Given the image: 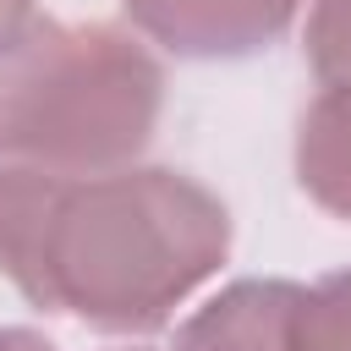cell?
Wrapping results in <instances>:
<instances>
[{
    "label": "cell",
    "instance_id": "3",
    "mask_svg": "<svg viewBox=\"0 0 351 351\" xmlns=\"http://www.w3.org/2000/svg\"><path fill=\"white\" fill-rule=\"evenodd\" d=\"M132 27L181 60H241L269 49L302 0H121Z\"/></svg>",
    "mask_w": 351,
    "mask_h": 351
},
{
    "label": "cell",
    "instance_id": "2",
    "mask_svg": "<svg viewBox=\"0 0 351 351\" xmlns=\"http://www.w3.org/2000/svg\"><path fill=\"white\" fill-rule=\"evenodd\" d=\"M165 104L159 60L110 22H33L0 49V165L126 170Z\"/></svg>",
    "mask_w": 351,
    "mask_h": 351
},
{
    "label": "cell",
    "instance_id": "8",
    "mask_svg": "<svg viewBox=\"0 0 351 351\" xmlns=\"http://www.w3.org/2000/svg\"><path fill=\"white\" fill-rule=\"evenodd\" d=\"M33 27V0H0V49H11Z\"/></svg>",
    "mask_w": 351,
    "mask_h": 351
},
{
    "label": "cell",
    "instance_id": "6",
    "mask_svg": "<svg viewBox=\"0 0 351 351\" xmlns=\"http://www.w3.org/2000/svg\"><path fill=\"white\" fill-rule=\"evenodd\" d=\"M291 351H351V269L302 285L291 313Z\"/></svg>",
    "mask_w": 351,
    "mask_h": 351
},
{
    "label": "cell",
    "instance_id": "4",
    "mask_svg": "<svg viewBox=\"0 0 351 351\" xmlns=\"http://www.w3.org/2000/svg\"><path fill=\"white\" fill-rule=\"evenodd\" d=\"M296 296V280H236L176 329V351H291Z\"/></svg>",
    "mask_w": 351,
    "mask_h": 351
},
{
    "label": "cell",
    "instance_id": "9",
    "mask_svg": "<svg viewBox=\"0 0 351 351\" xmlns=\"http://www.w3.org/2000/svg\"><path fill=\"white\" fill-rule=\"evenodd\" d=\"M0 351H55L38 329H0Z\"/></svg>",
    "mask_w": 351,
    "mask_h": 351
},
{
    "label": "cell",
    "instance_id": "7",
    "mask_svg": "<svg viewBox=\"0 0 351 351\" xmlns=\"http://www.w3.org/2000/svg\"><path fill=\"white\" fill-rule=\"evenodd\" d=\"M302 49L318 82H351V0H313Z\"/></svg>",
    "mask_w": 351,
    "mask_h": 351
},
{
    "label": "cell",
    "instance_id": "5",
    "mask_svg": "<svg viewBox=\"0 0 351 351\" xmlns=\"http://www.w3.org/2000/svg\"><path fill=\"white\" fill-rule=\"evenodd\" d=\"M296 181L324 214L351 219V82H324V93L302 110Z\"/></svg>",
    "mask_w": 351,
    "mask_h": 351
},
{
    "label": "cell",
    "instance_id": "1",
    "mask_svg": "<svg viewBox=\"0 0 351 351\" xmlns=\"http://www.w3.org/2000/svg\"><path fill=\"white\" fill-rule=\"evenodd\" d=\"M225 203L181 170L126 165L60 176L0 165V274L44 313L99 335H148L219 274Z\"/></svg>",
    "mask_w": 351,
    "mask_h": 351
}]
</instances>
